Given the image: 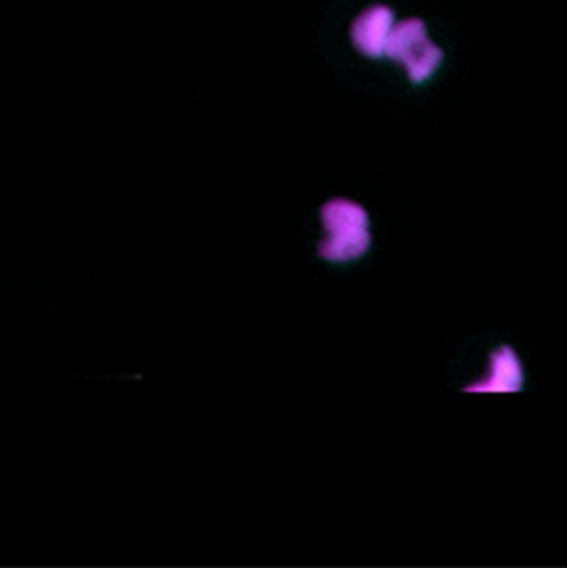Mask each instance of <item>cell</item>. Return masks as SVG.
<instances>
[{"label":"cell","mask_w":567,"mask_h":568,"mask_svg":"<svg viewBox=\"0 0 567 568\" xmlns=\"http://www.w3.org/2000/svg\"><path fill=\"white\" fill-rule=\"evenodd\" d=\"M325 236L316 245L320 258L332 265L358 262L372 248L369 215L348 199L328 200L320 210Z\"/></svg>","instance_id":"6da1fadb"},{"label":"cell","mask_w":567,"mask_h":568,"mask_svg":"<svg viewBox=\"0 0 567 568\" xmlns=\"http://www.w3.org/2000/svg\"><path fill=\"white\" fill-rule=\"evenodd\" d=\"M385 55L403 63L413 83L428 82L443 62V50L428 39L419 19H406L393 26Z\"/></svg>","instance_id":"7a4b0ae2"},{"label":"cell","mask_w":567,"mask_h":568,"mask_svg":"<svg viewBox=\"0 0 567 568\" xmlns=\"http://www.w3.org/2000/svg\"><path fill=\"white\" fill-rule=\"evenodd\" d=\"M482 371L468 383L463 393H523L528 386V373L522 356L513 344L498 343L485 349Z\"/></svg>","instance_id":"3957f363"},{"label":"cell","mask_w":567,"mask_h":568,"mask_svg":"<svg viewBox=\"0 0 567 568\" xmlns=\"http://www.w3.org/2000/svg\"><path fill=\"white\" fill-rule=\"evenodd\" d=\"M395 13L389 7L373 6L363 10L352 26V40L363 55L379 59L385 55L386 43L393 29Z\"/></svg>","instance_id":"277c9868"}]
</instances>
